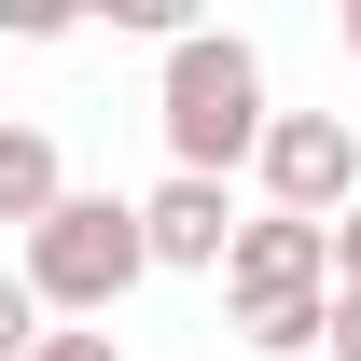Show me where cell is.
Here are the masks:
<instances>
[{
    "instance_id": "10",
    "label": "cell",
    "mask_w": 361,
    "mask_h": 361,
    "mask_svg": "<svg viewBox=\"0 0 361 361\" xmlns=\"http://www.w3.org/2000/svg\"><path fill=\"white\" fill-rule=\"evenodd\" d=\"M334 292H361V209L334 223Z\"/></svg>"
},
{
    "instance_id": "2",
    "label": "cell",
    "mask_w": 361,
    "mask_h": 361,
    "mask_svg": "<svg viewBox=\"0 0 361 361\" xmlns=\"http://www.w3.org/2000/svg\"><path fill=\"white\" fill-rule=\"evenodd\" d=\"M139 195H56V223L28 236V306H56V319H111L139 292Z\"/></svg>"
},
{
    "instance_id": "11",
    "label": "cell",
    "mask_w": 361,
    "mask_h": 361,
    "mask_svg": "<svg viewBox=\"0 0 361 361\" xmlns=\"http://www.w3.org/2000/svg\"><path fill=\"white\" fill-rule=\"evenodd\" d=\"M348 56H361V0H348Z\"/></svg>"
},
{
    "instance_id": "9",
    "label": "cell",
    "mask_w": 361,
    "mask_h": 361,
    "mask_svg": "<svg viewBox=\"0 0 361 361\" xmlns=\"http://www.w3.org/2000/svg\"><path fill=\"white\" fill-rule=\"evenodd\" d=\"M334 361H361V292H334V334H319Z\"/></svg>"
},
{
    "instance_id": "8",
    "label": "cell",
    "mask_w": 361,
    "mask_h": 361,
    "mask_svg": "<svg viewBox=\"0 0 361 361\" xmlns=\"http://www.w3.org/2000/svg\"><path fill=\"white\" fill-rule=\"evenodd\" d=\"M28 361H126V348H111V334H97V319H84V334H42V348H28Z\"/></svg>"
},
{
    "instance_id": "5",
    "label": "cell",
    "mask_w": 361,
    "mask_h": 361,
    "mask_svg": "<svg viewBox=\"0 0 361 361\" xmlns=\"http://www.w3.org/2000/svg\"><path fill=\"white\" fill-rule=\"evenodd\" d=\"M139 250H153V264H223V250H236V195L167 167L153 195H139Z\"/></svg>"
},
{
    "instance_id": "3",
    "label": "cell",
    "mask_w": 361,
    "mask_h": 361,
    "mask_svg": "<svg viewBox=\"0 0 361 361\" xmlns=\"http://www.w3.org/2000/svg\"><path fill=\"white\" fill-rule=\"evenodd\" d=\"M250 167H264L278 223H348V209H361V139L334 126V111H278Z\"/></svg>"
},
{
    "instance_id": "1",
    "label": "cell",
    "mask_w": 361,
    "mask_h": 361,
    "mask_svg": "<svg viewBox=\"0 0 361 361\" xmlns=\"http://www.w3.org/2000/svg\"><path fill=\"white\" fill-rule=\"evenodd\" d=\"M153 126H167V153H180V180H223V167H250L264 153V56L236 42V28H180L167 42V84H153Z\"/></svg>"
},
{
    "instance_id": "7",
    "label": "cell",
    "mask_w": 361,
    "mask_h": 361,
    "mask_svg": "<svg viewBox=\"0 0 361 361\" xmlns=\"http://www.w3.org/2000/svg\"><path fill=\"white\" fill-rule=\"evenodd\" d=\"M42 348V306H28V278H0V361H28Z\"/></svg>"
},
{
    "instance_id": "6",
    "label": "cell",
    "mask_w": 361,
    "mask_h": 361,
    "mask_svg": "<svg viewBox=\"0 0 361 361\" xmlns=\"http://www.w3.org/2000/svg\"><path fill=\"white\" fill-rule=\"evenodd\" d=\"M56 195H70V180H56V139H42V126H0V223L42 236V223H56Z\"/></svg>"
},
{
    "instance_id": "4",
    "label": "cell",
    "mask_w": 361,
    "mask_h": 361,
    "mask_svg": "<svg viewBox=\"0 0 361 361\" xmlns=\"http://www.w3.org/2000/svg\"><path fill=\"white\" fill-rule=\"evenodd\" d=\"M223 292H236V319H264V306H306V292H334V223H236V250H223Z\"/></svg>"
}]
</instances>
